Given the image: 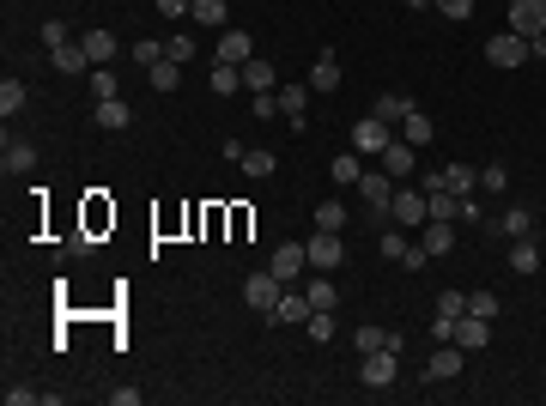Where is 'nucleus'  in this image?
I'll list each match as a JSON object with an SVG mask.
<instances>
[{
	"mask_svg": "<svg viewBox=\"0 0 546 406\" xmlns=\"http://www.w3.org/2000/svg\"><path fill=\"white\" fill-rule=\"evenodd\" d=\"M510 273H541V243H534V237H516L510 243Z\"/></svg>",
	"mask_w": 546,
	"mask_h": 406,
	"instance_id": "27",
	"label": "nucleus"
},
{
	"mask_svg": "<svg viewBox=\"0 0 546 406\" xmlns=\"http://www.w3.org/2000/svg\"><path fill=\"white\" fill-rule=\"evenodd\" d=\"M279 291H285V279H279V273H249V279H243V304L255 309V315H273V304H279Z\"/></svg>",
	"mask_w": 546,
	"mask_h": 406,
	"instance_id": "1",
	"label": "nucleus"
},
{
	"mask_svg": "<svg viewBox=\"0 0 546 406\" xmlns=\"http://www.w3.org/2000/svg\"><path fill=\"white\" fill-rule=\"evenodd\" d=\"M419 243H425L431 255H449V249H455V231H449V219H431V225L419 231Z\"/></svg>",
	"mask_w": 546,
	"mask_h": 406,
	"instance_id": "31",
	"label": "nucleus"
},
{
	"mask_svg": "<svg viewBox=\"0 0 546 406\" xmlns=\"http://www.w3.org/2000/svg\"><path fill=\"white\" fill-rule=\"evenodd\" d=\"M92 98H122V85H116L109 68H92Z\"/></svg>",
	"mask_w": 546,
	"mask_h": 406,
	"instance_id": "44",
	"label": "nucleus"
},
{
	"mask_svg": "<svg viewBox=\"0 0 546 406\" xmlns=\"http://www.w3.org/2000/svg\"><path fill=\"white\" fill-rule=\"evenodd\" d=\"M510 31L516 36H541L546 31V0H510Z\"/></svg>",
	"mask_w": 546,
	"mask_h": 406,
	"instance_id": "12",
	"label": "nucleus"
},
{
	"mask_svg": "<svg viewBox=\"0 0 546 406\" xmlns=\"http://www.w3.org/2000/svg\"><path fill=\"white\" fill-rule=\"evenodd\" d=\"M165 55H171L176 68H189V61H195L201 49H195V36H165Z\"/></svg>",
	"mask_w": 546,
	"mask_h": 406,
	"instance_id": "40",
	"label": "nucleus"
},
{
	"mask_svg": "<svg viewBox=\"0 0 546 406\" xmlns=\"http://www.w3.org/2000/svg\"><path fill=\"white\" fill-rule=\"evenodd\" d=\"M304 249H309V267H316V273H334V267L346 261V243H341V231H316V237H309Z\"/></svg>",
	"mask_w": 546,
	"mask_h": 406,
	"instance_id": "8",
	"label": "nucleus"
},
{
	"mask_svg": "<svg viewBox=\"0 0 546 406\" xmlns=\"http://www.w3.org/2000/svg\"><path fill=\"white\" fill-rule=\"evenodd\" d=\"M134 61H140V68H158V61H165V43H158V36L134 43Z\"/></svg>",
	"mask_w": 546,
	"mask_h": 406,
	"instance_id": "46",
	"label": "nucleus"
},
{
	"mask_svg": "<svg viewBox=\"0 0 546 406\" xmlns=\"http://www.w3.org/2000/svg\"><path fill=\"white\" fill-rule=\"evenodd\" d=\"M444 188H449V195H474V188H479V170L474 164H444Z\"/></svg>",
	"mask_w": 546,
	"mask_h": 406,
	"instance_id": "30",
	"label": "nucleus"
},
{
	"mask_svg": "<svg viewBox=\"0 0 546 406\" xmlns=\"http://www.w3.org/2000/svg\"><path fill=\"white\" fill-rule=\"evenodd\" d=\"M468 315H479V322H498V291H468Z\"/></svg>",
	"mask_w": 546,
	"mask_h": 406,
	"instance_id": "39",
	"label": "nucleus"
},
{
	"mask_svg": "<svg viewBox=\"0 0 546 406\" xmlns=\"http://www.w3.org/2000/svg\"><path fill=\"white\" fill-rule=\"evenodd\" d=\"M268 267L279 273L285 285H298V279H304V267H309V249H304V243H279V249H273V261H268Z\"/></svg>",
	"mask_w": 546,
	"mask_h": 406,
	"instance_id": "10",
	"label": "nucleus"
},
{
	"mask_svg": "<svg viewBox=\"0 0 546 406\" xmlns=\"http://www.w3.org/2000/svg\"><path fill=\"white\" fill-rule=\"evenodd\" d=\"M189 19H195V25H206V31H225L231 6H225V0H195V6H189Z\"/></svg>",
	"mask_w": 546,
	"mask_h": 406,
	"instance_id": "26",
	"label": "nucleus"
},
{
	"mask_svg": "<svg viewBox=\"0 0 546 406\" xmlns=\"http://www.w3.org/2000/svg\"><path fill=\"white\" fill-rule=\"evenodd\" d=\"M304 298H309V309H341V285H334L328 273H316L304 285Z\"/></svg>",
	"mask_w": 546,
	"mask_h": 406,
	"instance_id": "24",
	"label": "nucleus"
},
{
	"mask_svg": "<svg viewBox=\"0 0 546 406\" xmlns=\"http://www.w3.org/2000/svg\"><path fill=\"white\" fill-rule=\"evenodd\" d=\"M455 346H462V352H479V346H486V339H492V322H479V315H455Z\"/></svg>",
	"mask_w": 546,
	"mask_h": 406,
	"instance_id": "22",
	"label": "nucleus"
},
{
	"mask_svg": "<svg viewBox=\"0 0 546 406\" xmlns=\"http://www.w3.org/2000/svg\"><path fill=\"white\" fill-rule=\"evenodd\" d=\"M49 68L61 73V79H85V73H92V55H85V43L73 36V43H61V49H49Z\"/></svg>",
	"mask_w": 546,
	"mask_h": 406,
	"instance_id": "9",
	"label": "nucleus"
},
{
	"mask_svg": "<svg viewBox=\"0 0 546 406\" xmlns=\"http://www.w3.org/2000/svg\"><path fill=\"white\" fill-rule=\"evenodd\" d=\"M401 267H407V273H425V267H431V249H425V243H407V249H401Z\"/></svg>",
	"mask_w": 546,
	"mask_h": 406,
	"instance_id": "45",
	"label": "nucleus"
},
{
	"mask_svg": "<svg viewBox=\"0 0 546 406\" xmlns=\"http://www.w3.org/2000/svg\"><path fill=\"white\" fill-rule=\"evenodd\" d=\"M395 188H401V182H395L389 170H365V176H358V195H365V206H371V219H389Z\"/></svg>",
	"mask_w": 546,
	"mask_h": 406,
	"instance_id": "2",
	"label": "nucleus"
},
{
	"mask_svg": "<svg viewBox=\"0 0 546 406\" xmlns=\"http://www.w3.org/2000/svg\"><path fill=\"white\" fill-rule=\"evenodd\" d=\"M213 92H219V98L243 92V68H225V61H213Z\"/></svg>",
	"mask_w": 546,
	"mask_h": 406,
	"instance_id": "34",
	"label": "nucleus"
},
{
	"mask_svg": "<svg viewBox=\"0 0 546 406\" xmlns=\"http://www.w3.org/2000/svg\"><path fill=\"white\" fill-rule=\"evenodd\" d=\"M6 406H43V394L25 388V382H12V388H6Z\"/></svg>",
	"mask_w": 546,
	"mask_h": 406,
	"instance_id": "47",
	"label": "nucleus"
},
{
	"mask_svg": "<svg viewBox=\"0 0 546 406\" xmlns=\"http://www.w3.org/2000/svg\"><path fill=\"white\" fill-rule=\"evenodd\" d=\"M389 219H395L401 231H425V225H431V206H425V195H407V188H395V201H389Z\"/></svg>",
	"mask_w": 546,
	"mask_h": 406,
	"instance_id": "4",
	"label": "nucleus"
},
{
	"mask_svg": "<svg viewBox=\"0 0 546 406\" xmlns=\"http://www.w3.org/2000/svg\"><path fill=\"white\" fill-rule=\"evenodd\" d=\"M401 6H407V12H425V6H438V0H401Z\"/></svg>",
	"mask_w": 546,
	"mask_h": 406,
	"instance_id": "53",
	"label": "nucleus"
},
{
	"mask_svg": "<svg viewBox=\"0 0 546 406\" xmlns=\"http://www.w3.org/2000/svg\"><path fill=\"white\" fill-rule=\"evenodd\" d=\"M534 49H528V36H516V31H498V36H486V61L492 68H522Z\"/></svg>",
	"mask_w": 546,
	"mask_h": 406,
	"instance_id": "3",
	"label": "nucleus"
},
{
	"mask_svg": "<svg viewBox=\"0 0 546 406\" xmlns=\"http://www.w3.org/2000/svg\"><path fill=\"white\" fill-rule=\"evenodd\" d=\"M316 231H346V201H322L316 206Z\"/></svg>",
	"mask_w": 546,
	"mask_h": 406,
	"instance_id": "35",
	"label": "nucleus"
},
{
	"mask_svg": "<svg viewBox=\"0 0 546 406\" xmlns=\"http://www.w3.org/2000/svg\"><path fill=\"white\" fill-rule=\"evenodd\" d=\"M213 61H225V68H243V61H255V36L237 31V25H225V31H219V49H213Z\"/></svg>",
	"mask_w": 546,
	"mask_h": 406,
	"instance_id": "7",
	"label": "nucleus"
},
{
	"mask_svg": "<svg viewBox=\"0 0 546 406\" xmlns=\"http://www.w3.org/2000/svg\"><path fill=\"white\" fill-rule=\"evenodd\" d=\"M243 92L255 98V92H279V73H273L268 55H255V61H243Z\"/></svg>",
	"mask_w": 546,
	"mask_h": 406,
	"instance_id": "16",
	"label": "nucleus"
},
{
	"mask_svg": "<svg viewBox=\"0 0 546 406\" xmlns=\"http://www.w3.org/2000/svg\"><path fill=\"white\" fill-rule=\"evenodd\" d=\"M474 6H479V0H438L444 19H474Z\"/></svg>",
	"mask_w": 546,
	"mask_h": 406,
	"instance_id": "49",
	"label": "nucleus"
},
{
	"mask_svg": "<svg viewBox=\"0 0 546 406\" xmlns=\"http://www.w3.org/2000/svg\"><path fill=\"white\" fill-rule=\"evenodd\" d=\"M146 85H152V92H158V98H171L176 85H182V68H176L171 55H165V61H158V68H146Z\"/></svg>",
	"mask_w": 546,
	"mask_h": 406,
	"instance_id": "25",
	"label": "nucleus"
},
{
	"mask_svg": "<svg viewBox=\"0 0 546 406\" xmlns=\"http://www.w3.org/2000/svg\"><path fill=\"white\" fill-rule=\"evenodd\" d=\"M528 49H534V61H546V31H541V36H528Z\"/></svg>",
	"mask_w": 546,
	"mask_h": 406,
	"instance_id": "52",
	"label": "nucleus"
},
{
	"mask_svg": "<svg viewBox=\"0 0 546 406\" xmlns=\"http://www.w3.org/2000/svg\"><path fill=\"white\" fill-rule=\"evenodd\" d=\"M382 170H389V176H395V182H407L413 170H419V158H413V146L401 134L389 139V152H382Z\"/></svg>",
	"mask_w": 546,
	"mask_h": 406,
	"instance_id": "20",
	"label": "nucleus"
},
{
	"mask_svg": "<svg viewBox=\"0 0 546 406\" xmlns=\"http://www.w3.org/2000/svg\"><path fill=\"white\" fill-rule=\"evenodd\" d=\"M98 128L103 134H122V128H134V109H128V98H98Z\"/></svg>",
	"mask_w": 546,
	"mask_h": 406,
	"instance_id": "13",
	"label": "nucleus"
},
{
	"mask_svg": "<svg viewBox=\"0 0 546 406\" xmlns=\"http://www.w3.org/2000/svg\"><path fill=\"white\" fill-rule=\"evenodd\" d=\"M268 322H285V328H304L309 322V298L304 291H279V304H273Z\"/></svg>",
	"mask_w": 546,
	"mask_h": 406,
	"instance_id": "19",
	"label": "nucleus"
},
{
	"mask_svg": "<svg viewBox=\"0 0 546 406\" xmlns=\"http://www.w3.org/2000/svg\"><path fill=\"white\" fill-rule=\"evenodd\" d=\"M462 358H468V352H462L455 339H449V346H438V352L425 358V382H455V376H462Z\"/></svg>",
	"mask_w": 546,
	"mask_h": 406,
	"instance_id": "11",
	"label": "nucleus"
},
{
	"mask_svg": "<svg viewBox=\"0 0 546 406\" xmlns=\"http://www.w3.org/2000/svg\"><path fill=\"white\" fill-rule=\"evenodd\" d=\"M189 6H195V0H158V12H165V19H189Z\"/></svg>",
	"mask_w": 546,
	"mask_h": 406,
	"instance_id": "50",
	"label": "nucleus"
},
{
	"mask_svg": "<svg viewBox=\"0 0 546 406\" xmlns=\"http://www.w3.org/2000/svg\"><path fill=\"white\" fill-rule=\"evenodd\" d=\"M395 134L407 139V146H431V134H438V128H431V115H425V109H413V115L395 128Z\"/></svg>",
	"mask_w": 546,
	"mask_h": 406,
	"instance_id": "29",
	"label": "nucleus"
},
{
	"mask_svg": "<svg viewBox=\"0 0 546 406\" xmlns=\"http://www.w3.org/2000/svg\"><path fill=\"white\" fill-rule=\"evenodd\" d=\"M407 243H413V231H401V225H395V231H382L376 255H382V261H401V249H407Z\"/></svg>",
	"mask_w": 546,
	"mask_h": 406,
	"instance_id": "38",
	"label": "nucleus"
},
{
	"mask_svg": "<svg viewBox=\"0 0 546 406\" xmlns=\"http://www.w3.org/2000/svg\"><path fill=\"white\" fill-rule=\"evenodd\" d=\"M25 103H31V92H25L19 79H0V115H6V122H12V115H19Z\"/></svg>",
	"mask_w": 546,
	"mask_h": 406,
	"instance_id": "33",
	"label": "nucleus"
},
{
	"mask_svg": "<svg viewBox=\"0 0 546 406\" xmlns=\"http://www.w3.org/2000/svg\"><path fill=\"white\" fill-rule=\"evenodd\" d=\"M243 170H249V176L261 182V176H273V170H279V158H273L268 146H255V152H243Z\"/></svg>",
	"mask_w": 546,
	"mask_h": 406,
	"instance_id": "36",
	"label": "nucleus"
},
{
	"mask_svg": "<svg viewBox=\"0 0 546 406\" xmlns=\"http://www.w3.org/2000/svg\"><path fill=\"white\" fill-rule=\"evenodd\" d=\"M79 43H85V55H92V68H109V61H116V49H122V43H116V31H85V36H79Z\"/></svg>",
	"mask_w": 546,
	"mask_h": 406,
	"instance_id": "23",
	"label": "nucleus"
},
{
	"mask_svg": "<svg viewBox=\"0 0 546 406\" xmlns=\"http://www.w3.org/2000/svg\"><path fill=\"white\" fill-rule=\"evenodd\" d=\"M382 346L401 352V334H389V328H376V322H358V328H352V352H358V358H365V352H382Z\"/></svg>",
	"mask_w": 546,
	"mask_h": 406,
	"instance_id": "15",
	"label": "nucleus"
},
{
	"mask_svg": "<svg viewBox=\"0 0 546 406\" xmlns=\"http://www.w3.org/2000/svg\"><path fill=\"white\" fill-rule=\"evenodd\" d=\"M413 109H419V103H413L407 92H382V98L371 103V115H376V122H389V128H401V122H407Z\"/></svg>",
	"mask_w": 546,
	"mask_h": 406,
	"instance_id": "14",
	"label": "nucleus"
},
{
	"mask_svg": "<svg viewBox=\"0 0 546 406\" xmlns=\"http://www.w3.org/2000/svg\"><path fill=\"white\" fill-rule=\"evenodd\" d=\"M438 315H444V322L468 315V291H438Z\"/></svg>",
	"mask_w": 546,
	"mask_h": 406,
	"instance_id": "41",
	"label": "nucleus"
},
{
	"mask_svg": "<svg viewBox=\"0 0 546 406\" xmlns=\"http://www.w3.org/2000/svg\"><path fill=\"white\" fill-rule=\"evenodd\" d=\"M328 176H334L341 188H358V176H365V164H358V152H341V158L328 164Z\"/></svg>",
	"mask_w": 546,
	"mask_h": 406,
	"instance_id": "32",
	"label": "nucleus"
},
{
	"mask_svg": "<svg viewBox=\"0 0 546 406\" xmlns=\"http://www.w3.org/2000/svg\"><path fill=\"white\" fill-rule=\"evenodd\" d=\"M389 139H395V128H389V122H376V115H365V122L352 128V152H358V158H382V152H389Z\"/></svg>",
	"mask_w": 546,
	"mask_h": 406,
	"instance_id": "6",
	"label": "nucleus"
},
{
	"mask_svg": "<svg viewBox=\"0 0 546 406\" xmlns=\"http://www.w3.org/2000/svg\"><path fill=\"white\" fill-rule=\"evenodd\" d=\"M479 188H486V195H504V188H510V170H504V164H486V170H479Z\"/></svg>",
	"mask_w": 546,
	"mask_h": 406,
	"instance_id": "42",
	"label": "nucleus"
},
{
	"mask_svg": "<svg viewBox=\"0 0 546 406\" xmlns=\"http://www.w3.org/2000/svg\"><path fill=\"white\" fill-rule=\"evenodd\" d=\"M358 376H365V388H389V382L401 376V352H395V346H382V352H365Z\"/></svg>",
	"mask_w": 546,
	"mask_h": 406,
	"instance_id": "5",
	"label": "nucleus"
},
{
	"mask_svg": "<svg viewBox=\"0 0 546 406\" xmlns=\"http://www.w3.org/2000/svg\"><path fill=\"white\" fill-rule=\"evenodd\" d=\"M425 206H431V219H455V212H462V195H449V188H431V195H425Z\"/></svg>",
	"mask_w": 546,
	"mask_h": 406,
	"instance_id": "37",
	"label": "nucleus"
},
{
	"mask_svg": "<svg viewBox=\"0 0 546 406\" xmlns=\"http://www.w3.org/2000/svg\"><path fill=\"white\" fill-rule=\"evenodd\" d=\"M498 237H534V212H528V206H510V212H504V219H498Z\"/></svg>",
	"mask_w": 546,
	"mask_h": 406,
	"instance_id": "28",
	"label": "nucleus"
},
{
	"mask_svg": "<svg viewBox=\"0 0 546 406\" xmlns=\"http://www.w3.org/2000/svg\"><path fill=\"white\" fill-rule=\"evenodd\" d=\"M273 98H279V115H285L292 128H304V115H309V85H279Z\"/></svg>",
	"mask_w": 546,
	"mask_h": 406,
	"instance_id": "17",
	"label": "nucleus"
},
{
	"mask_svg": "<svg viewBox=\"0 0 546 406\" xmlns=\"http://www.w3.org/2000/svg\"><path fill=\"white\" fill-rule=\"evenodd\" d=\"M255 122H273V115H279V98H273V92H255Z\"/></svg>",
	"mask_w": 546,
	"mask_h": 406,
	"instance_id": "48",
	"label": "nucleus"
},
{
	"mask_svg": "<svg viewBox=\"0 0 546 406\" xmlns=\"http://www.w3.org/2000/svg\"><path fill=\"white\" fill-rule=\"evenodd\" d=\"M309 92H341V55H334V49L316 55V68H309Z\"/></svg>",
	"mask_w": 546,
	"mask_h": 406,
	"instance_id": "21",
	"label": "nucleus"
},
{
	"mask_svg": "<svg viewBox=\"0 0 546 406\" xmlns=\"http://www.w3.org/2000/svg\"><path fill=\"white\" fill-rule=\"evenodd\" d=\"M0 170H6V176L36 170V146H31V139H6V146H0Z\"/></svg>",
	"mask_w": 546,
	"mask_h": 406,
	"instance_id": "18",
	"label": "nucleus"
},
{
	"mask_svg": "<svg viewBox=\"0 0 546 406\" xmlns=\"http://www.w3.org/2000/svg\"><path fill=\"white\" fill-rule=\"evenodd\" d=\"M455 219H462V225H479L486 212H479V201H468V195H462V212H455Z\"/></svg>",
	"mask_w": 546,
	"mask_h": 406,
	"instance_id": "51",
	"label": "nucleus"
},
{
	"mask_svg": "<svg viewBox=\"0 0 546 406\" xmlns=\"http://www.w3.org/2000/svg\"><path fill=\"white\" fill-rule=\"evenodd\" d=\"M36 36H43V49H61V43H73V31L61 25V19H43V31H36Z\"/></svg>",
	"mask_w": 546,
	"mask_h": 406,
	"instance_id": "43",
	"label": "nucleus"
}]
</instances>
